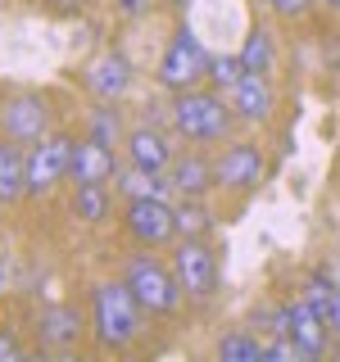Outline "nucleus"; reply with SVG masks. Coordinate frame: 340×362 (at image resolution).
I'll return each mask as SVG.
<instances>
[{"label":"nucleus","instance_id":"nucleus-4","mask_svg":"<svg viewBox=\"0 0 340 362\" xmlns=\"http://www.w3.org/2000/svg\"><path fill=\"white\" fill-rule=\"evenodd\" d=\"M123 226L141 249H159L177 235V209L164 195H132L123 204Z\"/></svg>","mask_w":340,"mask_h":362},{"label":"nucleus","instance_id":"nucleus-10","mask_svg":"<svg viewBox=\"0 0 340 362\" xmlns=\"http://www.w3.org/2000/svg\"><path fill=\"white\" fill-rule=\"evenodd\" d=\"M213 168H218V186H227V190H254L259 181H264V173H268V158H264V150H259L254 141H236V145L222 150V158Z\"/></svg>","mask_w":340,"mask_h":362},{"label":"nucleus","instance_id":"nucleus-3","mask_svg":"<svg viewBox=\"0 0 340 362\" xmlns=\"http://www.w3.org/2000/svg\"><path fill=\"white\" fill-rule=\"evenodd\" d=\"M123 281H128V290L136 294V303H141L150 317H168V313H177V303H181V286H177V272L173 267H164L159 258L150 254H136L128 272H123Z\"/></svg>","mask_w":340,"mask_h":362},{"label":"nucleus","instance_id":"nucleus-29","mask_svg":"<svg viewBox=\"0 0 340 362\" xmlns=\"http://www.w3.org/2000/svg\"><path fill=\"white\" fill-rule=\"evenodd\" d=\"M23 358V344L14 335H0V362H18Z\"/></svg>","mask_w":340,"mask_h":362},{"label":"nucleus","instance_id":"nucleus-18","mask_svg":"<svg viewBox=\"0 0 340 362\" xmlns=\"http://www.w3.org/2000/svg\"><path fill=\"white\" fill-rule=\"evenodd\" d=\"M241 64L249 68V73H272V64H277V45H272V32L268 28H249L245 32Z\"/></svg>","mask_w":340,"mask_h":362},{"label":"nucleus","instance_id":"nucleus-23","mask_svg":"<svg viewBox=\"0 0 340 362\" xmlns=\"http://www.w3.org/2000/svg\"><path fill=\"white\" fill-rule=\"evenodd\" d=\"M209 226H213V218H209V209H204L200 199L177 204V231H181V235H204Z\"/></svg>","mask_w":340,"mask_h":362},{"label":"nucleus","instance_id":"nucleus-14","mask_svg":"<svg viewBox=\"0 0 340 362\" xmlns=\"http://www.w3.org/2000/svg\"><path fill=\"white\" fill-rule=\"evenodd\" d=\"M128 163L145 168V173H164V168H173V145L154 127H132L128 132Z\"/></svg>","mask_w":340,"mask_h":362},{"label":"nucleus","instance_id":"nucleus-24","mask_svg":"<svg viewBox=\"0 0 340 362\" xmlns=\"http://www.w3.org/2000/svg\"><path fill=\"white\" fill-rule=\"evenodd\" d=\"M332 294H336V276H327V272H313V276L304 281V299H309L317 313L332 308Z\"/></svg>","mask_w":340,"mask_h":362},{"label":"nucleus","instance_id":"nucleus-22","mask_svg":"<svg viewBox=\"0 0 340 362\" xmlns=\"http://www.w3.org/2000/svg\"><path fill=\"white\" fill-rule=\"evenodd\" d=\"M245 73L249 68L241 64V54H218V59H209V86L213 90H227V95H232Z\"/></svg>","mask_w":340,"mask_h":362},{"label":"nucleus","instance_id":"nucleus-31","mask_svg":"<svg viewBox=\"0 0 340 362\" xmlns=\"http://www.w3.org/2000/svg\"><path fill=\"white\" fill-rule=\"evenodd\" d=\"M55 9H73V5H82V0H50Z\"/></svg>","mask_w":340,"mask_h":362},{"label":"nucleus","instance_id":"nucleus-21","mask_svg":"<svg viewBox=\"0 0 340 362\" xmlns=\"http://www.w3.org/2000/svg\"><path fill=\"white\" fill-rule=\"evenodd\" d=\"M113 181H118V190H123L128 199H132V195H164V190L173 186V181H164L159 173H145V168H132V163H128V173H118Z\"/></svg>","mask_w":340,"mask_h":362},{"label":"nucleus","instance_id":"nucleus-16","mask_svg":"<svg viewBox=\"0 0 340 362\" xmlns=\"http://www.w3.org/2000/svg\"><path fill=\"white\" fill-rule=\"evenodd\" d=\"M168 181H173L186 199H204V195H209V186H218V168H213L209 158H200V154H181V158H173Z\"/></svg>","mask_w":340,"mask_h":362},{"label":"nucleus","instance_id":"nucleus-12","mask_svg":"<svg viewBox=\"0 0 340 362\" xmlns=\"http://www.w3.org/2000/svg\"><path fill=\"white\" fill-rule=\"evenodd\" d=\"M113 177H118V158H113V145L96 141V136H86V141H77V145H73L68 181H77V186H109Z\"/></svg>","mask_w":340,"mask_h":362},{"label":"nucleus","instance_id":"nucleus-11","mask_svg":"<svg viewBox=\"0 0 340 362\" xmlns=\"http://www.w3.org/2000/svg\"><path fill=\"white\" fill-rule=\"evenodd\" d=\"M0 127H5L9 141L37 145L41 136L50 132V109H45L41 95H14L5 109H0Z\"/></svg>","mask_w":340,"mask_h":362},{"label":"nucleus","instance_id":"nucleus-2","mask_svg":"<svg viewBox=\"0 0 340 362\" xmlns=\"http://www.w3.org/2000/svg\"><path fill=\"white\" fill-rule=\"evenodd\" d=\"M173 127L196 145H213L232 132V105H222V90H177Z\"/></svg>","mask_w":340,"mask_h":362},{"label":"nucleus","instance_id":"nucleus-26","mask_svg":"<svg viewBox=\"0 0 340 362\" xmlns=\"http://www.w3.org/2000/svg\"><path fill=\"white\" fill-rule=\"evenodd\" d=\"M264 5H268L277 18H304V14L313 9V0H264Z\"/></svg>","mask_w":340,"mask_h":362},{"label":"nucleus","instance_id":"nucleus-8","mask_svg":"<svg viewBox=\"0 0 340 362\" xmlns=\"http://www.w3.org/2000/svg\"><path fill=\"white\" fill-rule=\"evenodd\" d=\"M277 335H290L304 358H322L327 339H332V326H327V317L309 299H290L277 308Z\"/></svg>","mask_w":340,"mask_h":362},{"label":"nucleus","instance_id":"nucleus-27","mask_svg":"<svg viewBox=\"0 0 340 362\" xmlns=\"http://www.w3.org/2000/svg\"><path fill=\"white\" fill-rule=\"evenodd\" d=\"M268 358H272V362H300L304 354H300V344H295L290 335H277V339L268 344Z\"/></svg>","mask_w":340,"mask_h":362},{"label":"nucleus","instance_id":"nucleus-1","mask_svg":"<svg viewBox=\"0 0 340 362\" xmlns=\"http://www.w3.org/2000/svg\"><path fill=\"white\" fill-rule=\"evenodd\" d=\"M141 303L128 290V281H100L91 290V331L100 349H128L141 335Z\"/></svg>","mask_w":340,"mask_h":362},{"label":"nucleus","instance_id":"nucleus-32","mask_svg":"<svg viewBox=\"0 0 340 362\" xmlns=\"http://www.w3.org/2000/svg\"><path fill=\"white\" fill-rule=\"evenodd\" d=\"M327 5H332V9H336V14H340V0H327Z\"/></svg>","mask_w":340,"mask_h":362},{"label":"nucleus","instance_id":"nucleus-9","mask_svg":"<svg viewBox=\"0 0 340 362\" xmlns=\"http://www.w3.org/2000/svg\"><path fill=\"white\" fill-rule=\"evenodd\" d=\"M82 82H86V90H91L96 100L118 105V100L132 90V64H128V54H118V50L96 54V59L82 68Z\"/></svg>","mask_w":340,"mask_h":362},{"label":"nucleus","instance_id":"nucleus-6","mask_svg":"<svg viewBox=\"0 0 340 362\" xmlns=\"http://www.w3.org/2000/svg\"><path fill=\"white\" fill-rule=\"evenodd\" d=\"M73 136L64 132H45L37 145L28 150V195H50L55 186L68 177V163H73Z\"/></svg>","mask_w":340,"mask_h":362},{"label":"nucleus","instance_id":"nucleus-5","mask_svg":"<svg viewBox=\"0 0 340 362\" xmlns=\"http://www.w3.org/2000/svg\"><path fill=\"white\" fill-rule=\"evenodd\" d=\"M200 82H209V50L200 45L196 32L181 28L173 41H168L164 59H159V86L168 90H196Z\"/></svg>","mask_w":340,"mask_h":362},{"label":"nucleus","instance_id":"nucleus-30","mask_svg":"<svg viewBox=\"0 0 340 362\" xmlns=\"http://www.w3.org/2000/svg\"><path fill=\"white\" fill-rule=\"evenodd\" d=\"M322 317H327V326H332V335H340V286H336V294H332V308H327Z\"/></svg>","mask_w":340,"mask_h":362},{"label":"nucleus","instance_id":"nucleus-33","mask_svg":"<svg viewBox=\"0 0 340 362\" xmlns=\"http://www.w3.org/2000/svg\"><path fill=\"white\" fill-rule=\"evenodd\" d=\"M173 5H186V0H173Z\"/></svg>","mask_w":340,"mask_h":362},{"label":"nucleus","instance_id":"nucleus-28","mask_svg":"<svg viewBox=\"0 0 340 362\" xmlns=\"http://www.w3.org/2000/svg\"><path fill=\"white\" fill-rule=\"evenodd\" d=\"M150 5H154V0H113V9H118L123 18H136V14H145Z\"/></svg>","mask_w":340,"mask_h":362},{"label":"nucleus","instance_id":"nucleus-7","mask_svg":"<svg viewBox=\"0 0 340 362\" xmlns=\"http://www.w3.org/2000/svg\"><path fill=\"white\" fill-rule=\"evenodd\" d=\"M173 272H177V286L186 299H209L218 290V258L213 249L200 240V235H186L173 254Z\"/></svg>","mask_w":340,"mask_h":362},{"label":"nucleus","instance_id":"nucleus-13","mask_svg":"<svg viewBox=\"0 0 340 362\" xmlns=\"http://www.w3.org/2000/svg\"><path fill=\"white\" fill-rule=\"evenodd\" d=\"M272 105H277V95H272L268 73H245L241 82H236V90H232V109H236L241 122H268Z\"/></svg>","mask_w":340,"mask_h":362},{"label":"nucleus","instance_id":"nucleus-20","mask_svg":"<svg viewBox=\"0 0 340 362\" xmlns=\"http://www.w3.org/2000/svg\"><path fill=\"white\" fill-rule=\"evenodd\" d=\"M73 213L82 222H91V226H100L109 218V190L105 186H77V195H73Z\"/></svg>","mask_w":340,"mask_h":362},{"label":"nucleus","instance_id":"nucleus-15","mask_svg":"<svg viewBox=\"0 0 340 362\" xmlns=\"http://www.w3.org/2000/svg\"><path fill=\"white\" fill-rule=\"evenodd\" d=\"M37 339L45 349H73L82 339V313L60 303V308H45L37 317Z\"/></svg>","mask_w":340,"mask_h":362},{"label":"nucleus","instance_id":"nucleus-19","mask_svg":"<svg viewBox=\"0 0 340 362\" xmlns=\"http://www.w3.org/2000/svg\"><path fill=\"white\" fill-rule=\"evenodd\" d=\"M218 358L222 362H264L268 344L259 335H249V331H232V335L218 339Z\"/></svg>","mask_w":340,"mask_h":362},{"label":"nucleus","instance_id":"nucleus-17","mask_svg":"<svg viewBox=\"0 0 340 362\" xmlns=\"http://www.w3.org/2000/svg\"><path fill=\"white\" fill-rule=\"evenodd\" d=\"M28 195V154L18 150V141H0V204H14Z\"/></svg>","mask_w":340,"mask_h":362},{"label":"nucleus","instance_id":"nucleus-25","mask_svg":"<svg viewBox=\"0 0 340 362\" xmlns=\"http://www.w3.org/2000/svg\"><path fill=\"white\" fill-rule=\"evenodd\" d=\"M91 136H96V141H105V145L118 141V109H100L96 118H91Z\"/></svg>","mask_w":340,"mask_h":362}]
</instances>
